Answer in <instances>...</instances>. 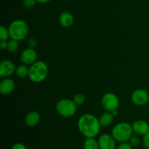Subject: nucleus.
<instances>
[{"mask_svg":"<svg viewBox=\"0 0 149 149\" xmlns=\"http://www.w3.org/2000/svg\"><path fill=\"white\" fill-rule=\"evenodd\" d=\"M148 106H149V100H148Z\"/></svg>","mask_w":149,"mask_h":149,"instance_id":"30","label":"nucleus"},{"mask_svg":"<svg viewBox=\"0 0 149 149\" xmlns=\"http://www.w3.org/2000/svg\"><path fill=\"white\" fill-rule=\"evenodd\" d=\"M32 149H34V148H32Z\"/></svg>","mask_w":149,"mask_h":149,"instance_id":"32","label":"nucleus"},{"mask_svg":"<svg viewBox=\"0 0 149 149\" xmlns=\"http://www.w3.org/2000/svg\"><path fill=\"white\" fill-rule=\"evenodd\" d=\"M36 2H37L36 0H23V6L27 9L32 8L33 7H34Z\"/></svg>","mask_w":149,"mask_h":149,"instance_id":"22","label":"nucleus"},{"mask_svg":"<svg viewBox=\"0 0 149 149\" xmlns=\"http://www.w3.org/2000/svg\"><path fill=\"white\" fill-rule=\"evenodd\" d=\"M0 47L1 49L4 50V49H7V41H0Z\"/></svg>","mask_w":149,"mask_h":149,"instance_id":"27","label":"nucleus"},{"mask_svg":"<svg viewBox=\"0 0 149 149\" xmlns=\"http://www.w3.org/2000/svg\"><path fill=\"white\" fill-rule=\"evenodd\" d=\"M15 83L12 79L4 78L0 82V92L2 95H10L14 91Z\"/></svg>","mask_w":149,"mask_h":149,"instance_id":"12","label":"nucleus"},{"mask_svg":"<svg viewBox=\"0 0 149 149\" xmlns=\"http://www.w3.org/2000/svg\"><path fill=\"white\" fill-rule=\"evenodd\" d=\"M111 113H112V114L113 115V116H117V115H118V111L117 110H114V111H111Z\"/></svg>","mask_w":149,"mask_h":149,"instance_id":"29","label":"nucleus"},{"mask_svg":"<svg viewBox=\"0 0 149 149\" xmlns=\"http://www.w3.org/2000/svg\"><path fill=\"white\" fill-rule=\"evenodd\" d=\"M147 149H149V148H147Z\"/></svg>","mask_w":149,"mask_h":149,"instance_id":"31","label":"nucleus"},{"mask_svg":"<svg viewBox=\"0 0 149 149\" xmlns=\"http://www.w3.org/2000/svg\"><path fill=\"white\" fill-rule=\"evenodd\" d=\"M28 45H29V47L34 48L37 46L38 45V41L35 38H31L28 41Z\"/></svg>","mask_w":149,"mask_h":149,"instance_id":"25","label":"nucleus"},{"mask_svg":"<svg viewBox=\"0 0 149 149\" xmlns=\"http://www.w3.org/2000/svg\"><path fill=\"white\" fill-rule=\"evenodd\" d=\"M148 93L143 89L135 90L131 95V100H132V103L136 106H142L146 104H148Z\"/></svg>","mask_w":149,"mask_h":149,"instance_id":"7","label":"nucleus"},{"mask_svg":"<svg viewBox=\"0 0 149 149\" xmlns=\"http://www.w3.org/2000/svg\"><path fill=\"white\" fill-rule=\"evenodd\" d=\"M85 100V96L83 94H81V93H78V94L75 95L74 98H73V100L75 102V103L77 106H81V105L84 104Z\"/></svg>","mask_w":149,"mask_h":149,"instance_id":"20","label":"nucleus"},{"mask_svg":"<svg viewBox=\"0 0 149 149\" xmlns=\"http://www.w3.org/2000/svg\"><path fill=\"white\" fill-rule=\"evenodd\" d=\"M99 119L91 113H84L81 115L78 120V129L82 135L86 138H95L99 134L100 130Z\"/></svg>","mask_w":149,"mask_h":149,"instance_id":"1","label":"nucleus"},{"mask_svg":"<svg viewBox=\"0 0 149 149\" xmlns=\"http://www.w3.org/2000/svg\"><path fill=\"white\" fill-rule=\"evenodd\" d=\"M143 144L146 148H149V131L143 136Z\"/></svg>","mask_w":149,"mask_h":149,"instance_id":"23","label":"nucleus"},{"mask_svg":"<svg viewBox=\"0 0 149 149\" xmlns=\"http://www.w3.org/2000/svg\"><path fill=\"white\" fill-rule=\"evenodd\" d=\"M20 61L26 65H31L37 60V52L34 48L28 47L20 54Z\"/></svg>","mask_w":149,"mask_h":149,"instance_id":"8","label":"nucleus"},{"mask_svg":"<svg viewBox=\"0 0 149 149\" xmlns=\"http://www.w3.org/2000/svg\"><path fill=\"white\" fill-rule=\"evenodd\" d=\"M10 39L18 42L26 39L29 33V26L26 21L20 19L13 20L8 27Z\"/></svg>","mask_w":149,"mask_h":149,"instance_id":"3","label":"nucleus"},{"mask_svg":"<svg viewBox=\"0 0 149 149\" xmlns=\"http://www.w3.org/2000/svg\"><path fill=\"white\" fill-rule=\"evenodd\" d=\"M29 68H28L27 65H25V64H22V65H20L17 67H16L15 74L19 78L23 79L26 78V77H29Z\"/></svg>","mask_w":149,"mask_h":149,"instance_id":"16","label":"nucleus"},{"mask_svg":"<svg viewBox=\"0 0 149 149\" xmlns=\"http://www.w3.org/2000/svg\"><path fill=\"white\" fill-rule=\"evenodd\" d=\"M49 1H51V0H36V1L39 3H47L49 2Z\"/></svg>","mask_w":149,"mask_h":149,"instance_id":"28","label":"nucleus"},{"mask_svg":"<svg viewBox=\"0 0 149 149\" xmlns=\"http://www.w3.org/2000/svg\"><path fill=\"white\" fill-rule=\"evenodd\" d=\"M48 75V66L44 61H36L29 67V78L34 83L45 81Z\"/></svg>","mask_w":149,"mask_h":149,"instance_id":"2","label":"nucleus"},{"mask_svg":"<svg viewBox=\"0 0 149 149\" xmlns=\"http://www.w3.org/2000/svg\"><path fill=\"white\" fill-rule=\"evenodd\" d=\"M15 65L11 61H2L0 63V77L1 78H8L15 72Z\"/></svg>","mask_w":149,"mask_h":149,"instance_id":"9","label":"nucleus"},{"mask_svg":"<svg viewBox=\"0 0 149 149\" xmlns=\"http://www.w3.org/2000/svg\"><path fill=\"white\" fill-rule=\"evenodd\" d=\"M10 38V32L7 28L1 26L0 27V41H7Z\"/></svg>","mask_w":149,"mask_h":149,"instance_id":"19","label":"nucleus"},{"mask_svg":"<svg viewBox=\"0 0 149 149\" xmlns=\"http://www.w3.org/2000/svg\"><path fill=\"white\" fill-rule=\"evenodd\" d=\"M74 21V16L68 12H63L59 16V23L63 27L69 28L73 25Z\"/></svg>","mask_w":149,"mask_h":149,"instance_id":"14","label":"nucleus"},{"mask_svg":"<svg viewBox=\"0 0 149 149\" xmlns=\"http://www.w3.org/2000/svg\"><path fill=\"white\" fill-rule=\"evenodd\" d=\"M11 149H27V148H26V146L23 145V143H15L14 145L12 146Z\"/></svg>","mask_w":149,"mask_h":149,"instance_id":"26","label":"nucleus"},{"mask_svg":"<svg viewBox=\"0 0 149 149\" xmlns=\"http://www.w3.org/2000/svg\"><path fill=\"white\" fill-rule=\"evenodd\" d=\"M19 47L18 41L15 40V39H10L7 41V50L10 53H14L17 50Z\"/></svg>","mask_w":149,"mask_h":149,"instance_id":"18","label":"nucleus"},{"mask_svg":"<svg viewBox=\"0 0 149 149\" xmlns=\"http://www.w3.org/2000/svg\"><path fill=\"white\" fill-rule=\"evenodd\" d=\"M56 111L59 115L63 117L73 116L77 111V105L73 100L64 98L60 100L55 106Z\"/></svg>","mask_w":149,"mask_h":149,"instance_id":"5","label":"nucleus"},{"mask_svg":"<svg viewBox=\"0 0 149 149\" xmlns=\"http://www.w3.org/2000/svg\"><path fill=\"white\" fill-rule=\"evenodd\" d=\"M101 103L106 111L111 112L118 109L119 106V99L114 93H107L102 97Z\"/></svg>","mask_w":149,"mask_h":149,"instance_id":"6","label":"nucleus"},{"mask_svg":"<svg viewBox=\"0 0 149 149\" xmlns=\"http://www.w3.org/2000/svg\"><path fill=\"white\" fill-rule=\"evenodd\" d=\"M97 141L100 149H116V141L111 135L103 134L99 137Z\"/></svg>","mask_w":149,"mask_h":149,"instance_id":"10","label":"nucleus"},{"mask_svg":"<svg viewBox=\"0 0 149 149\" xmlns=\"http://www.w3.org/2000/svg\"><path fill=\"white\" fill-rule=\"evenodd\" d=\"M113 118H114V116L112 114L111 112L106 111L100 115V116L99 117V122H100L101 127H108L113 123Z\"/></svg>","mask_w":149,"mask_h":149,"instance_id":"15","label":"nucleus"},{"mask_svg":"<svg viewBox=\"0 0 149 149\" xmlns=\"http://www.w3.org/2000/svg\"><path fill=\"white\" fill-rule=\"evenodd\" d=\"M148 123H149V122H148Z\"/></svg>","mask_w":149,"mask_h":149,"instance_id":"33","label":"nucleus"},{"mask_svg":"<svg viewBox=\"0 0 149 149\" xmlns=\"http://www.w3.org/2000/svg\"><path fill=\"white\" fill-rule=\"evenodd\" d=\"M133 134L132 127L127 122L118 123L112 128L111 135L117 142L123 143L129 141Z\"/></svg>","mask_w":149,"mask_h":149,"instance_id":"4","label":"nucleus"},{"mask_svg":"<svg viewBox=\"0 0 149 149\" xmlns=\"http://www.w3.org/2000/svg\"><path fill=\"white\" fill-rule=\"evenodd\" d=\"M129 143L132 147H136L138 146L140 144V143H141V139H140L138 135H135H135H132V136H131V138H130Z\"/></svg>","mask_w":149,"mask_h":149,"instance_id":"21","label":"nucleus"},{"mask_svg":"<svg viewBox=\"0 0 149 149\" xmlns=\"http://www.w3.org/2000/svg\"><path fill=\"white\" fill-rule=\"evenodd\" d=\"M117 149H132V146L130 144V143L123 142L120 143V144L118 146Z\"/></svg>","mask_w":149,"mask_h":149,"instance_id":"24","label":"nucleus"},{"mask_svg":"<svg viewBox=\"0 0 149 149\" xmlns=\"http://www.w3.org/2000/svg\"><path fill=\"white\" fill-rule=\"evenodd\" d=\"M84 149H100L98 141L94 138H86L84 143Z\"/></svg>","mask_w":149,"mask_h":149,"instance_id":"17","label":"nucleus"},{"mask_svg":"<svg viewBox=\"0 0 149 149\" xmlns=\"http://www.w3.org/2000/svg\"><path fill=\"white\" fill-rule=\"evenodd\" d=\"M133 133L138 136H143L149 131V123L143 119H139L132 125Z\"/></svg>","mask_w":149,"mask_h":149,"instance_id":"11","label":"nucleus"},{"mask_svg":"<svg viewBox=\"0 0 149 149\" xmlns=\"http://www.w3.org/2000/svg\"><path fill=\"white\" fill-rule=\"evenodd\" d=\"M41 119V116L37 111H32L29 112L25 117V123L29 127H36L39 123Z\"/></svg>","mask_w":149,"mask_h":149,"instance_id":"13","label":"nucleus"}]
</instances>
